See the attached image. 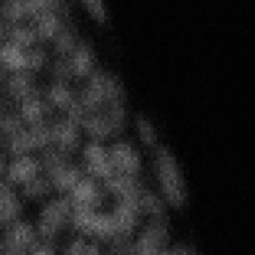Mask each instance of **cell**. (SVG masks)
Listing matches in <instances>:
<instances>
[{
	"instance_id": "cell-1",
	"label": "cell",
	"mask_w": 255,
	"mask_h": 255,
	"mask_svg": "<svg viewBox=\"0 0 255 255\" xmlns=\"http://www.w3.org/2000/svg\"><path fill=\"white\" fill-rule=\"evenodd\" d=\"M156 178L165 202L174 209H180L188 199L185 179L175 155L166 146H158L154 159Z\"/></svg>"
},
{
	"instance_id": "cell-2",
	"label": "cell",
	"mask_w": 255,
	"mask_h": 255,
	"mask_svg": "<svg viewBox=\"0 0 255 255\" xmlns=\"http://www.w3.org/2000/svg\"><path fill=\"white\" fill-rule=\"evenodd\" d=\"M124 88L114 74L95 69L89 77L79 104L85 113L97 112L113 103L124 102Z\"/></svg>"
},
{
	"instance_id": "cell-3",
	"label": "cell",
	"mask_w": 255,
	"mask_h": 255,
	"mask_svg": "<svg viewBox=\"0 0 255 255\" xmlns=\"http://www.w3.org/2000/svg\"><path fill=\"white\" fill-rule=\"evenodd\" d=\"M40 168L46 173L51 186L60 193H70L83 178L78 166L70 163L68 154L59 150H49L44 154Z\"/></svg>"
},
{
	"instance_id": "cell-4",
	"label": "cell",
	"mask_w": 255,
	"mask_h": 255,
	"mask_svg": "<svg viewBox=\"0 0 255 255\" xmlns=\"http://www.w3.org/2000/svg\"><path fill=\"white\" fill-rule=\"evenodd\" d=\"M73 207V205H72ZM75 229L85 237L112 242L118 238L114 222L110 213L98 212V209L74 208L72 210V219Z\"/></svg>"
},
{
	"instance_id": "cell-5",
	"label": "cell",
	"mask_w": 255,
	"mask_h": 255,
	"mask_svg": "<svg viewBox=\"0 0 255 255\" xmlns=\"http://www.w3.org/2000/svg\"><path fill=\"white\" fill-rule=\"evenodd\" d=\"M72 202L68 197L50 200L39 215L38 235L44 242H50L72 219Z\"/></svg>"
},
{
	"instance_id": "cell-6",
	"label": "cell",
	"mask_w": 255,
	"mask_h": 255,
	"mask_svg": "<svg viewBox=\"0 0 255 255\" xmlns=\"http://www.w3.org/2000/svg\"><path fill=\"white\" fill-rule=\"evenodd\" d=\"M169 238L165 219H151L133 244L134 255H161L169 247Z\"/></svg>"
},
{
	"instance_id": "cell-7",
	"label": "cell",
	"mask_w": 255,
	"mask_h": 255,
	"mask_svg": "<svg viewBox=\"0 0 255 255\" xmlns=\"http://www.w3.org/2000/svg\"><path fill=\"white\" fill-rule=\"evenodd\" d=\"M38 233L29 223L16 222L8 225L0 255H29L38 243Z\"/></svg>"
},
{
	"instance_id": "cell-8",
	"label": "cell",
	"mask_w": 255,
	"mask_h": 255,
	"mask_svg": "<svg viewBox=\"0 0 255 255\" xmlns=\"http://www.w3.org/2000/svg\"><path fill=\"white\" fill-rule=\"evenodd\" d=\"M84 163L89 175L94 179H103L105 181L115 174L109 151L100 144V141L92 140L85 145Z\"/></svg>"
},
{
	"instance_id": "cell-9",
	"label": "cell",
	"mask_w": 255,
	"mask_h": 255,
	"mask_svg": "<svg viewBox=\"0 0 255 255\" xmlns=\"http://www.w3.org/2000/svg\"><path fill=\"white\" fill-rule=\"evenodd\" d=\"M110 161L115 174L136 176L141 171V158L138 151L128 143H115L110 146Z\"/></svg>"
},
{
	"instance_id": "cell-10",
	"label": "cell",
	"mask_w": 255,
	"mask_h": 255,
	"mask_svg": "<svg viewBox=\"0 0 255 255\" xmlns=\"http://www.w3.org/2000/svg\"><path fill=\"white\" fill-rule=\"evenodd\" d=\"M105 189L117 198L118 202L129 203L139 208V198L144 186L139 183L136 176L114 174L105 180Z\"/></svg>"
},
{
	"instance_id": "cell-11",
	"label": "cell",
	"mask_w": 255,
	"mask_h": 255,
	"mask_svg": "<svg viewBox=\"0 0 255 255\" xmlns=\"http://www.w3.org/2000/svg\"><path fill=\"white\" fill-rule=\"evenodd\" d=\"M69 194V199L74 208L98 209L104 199L103 189L100 188L97 179L92 176H83Z\"/></svg>"
},
{
	"instance_id": "cell-12",
	"label": "cell",
	"mask_w": 255,
	"mask_h": 255,
	"mask_svg": "<svg viewBox=\"0 0 255 255\" xmlns=\"http://www.w3.org/2000/svg\"><path fill=\"white\" fill-rule=\"evenodd\" d=\"M51 134L56 150L64 154H70L79 145L80 125L70 118L65 117L51 125Z\"/></svg>"
},
{
	"instance_id": "cell-13",
	"label": "cell",
	"mask_w": 255,
	"mask_h": 255,
	"mask_svg": "<svg viewBox=\"0 0 255 255\" xmlns=\"http://www.w3.org/2000/svg\"><path fill=\"white\" fill-rule=\"evenodd\" d=\"M140 210L136 205L129 204V203L118 202L115 205L114 210L110 213L114 222L115 230H117V235L119 237H127L135 230L136 225H138L139 217H140Z\"/></svg>"
},
{
	"instance_id": "cell-14",
	"label": "cell",
	"mask_w": 255,
	"mask_h": 255,
	"mask_svg": "<svg viewBox=\"0 0 255 255\" xmlns=\"http://www.w3.org/2000/svg\"><path fill=\"white\" fill-rule=\"evenodd\" d=\"M80 127L84 128L85 133L95 141H102L114 136V129L104 108L97 112L85 113Z\"/></svg>"
},
{
	"instance_id": "cell-15",
	"label": "cell",
	"mask_w": 255,
	"mask_h": 255,
	"mask_svg": "<svg viewBox=\"0 0 255 255\" xmlns=\"http://www.w3.org/2000/svg\"><path fill=\"white\" fill-rule=\"evenodd\" d=\"M73 77L89 78L95 70V55L93 49L84 41H79L77 48L68 56Z\"/></svg>"
},
{
	"instance_id": "cell-16",
	"label": "cell",
	"mask_w": 255,
	"mask_h": 255,
	"mask_svg": "<svg viewBox=\"0 0 255 255\" xmlns=\"http://www.w3.org/2000/svg\"><path fill=\"white\" fill-rule=\"evenodd\" d=\"M40 170V163L36 159L29 155L15 156L14 160L9 164L6 176L11 183L25 185L26 183L35 179Z\"/></svg>"
},
{
	"instance_id": "cell-17",
	"label": "cell",
	"mask_w": 255,
	"mask_h": 255,
	"mask_svg": "<svg viewBox=\"0 0 255 255\" xmlns=\"http://www.w3.org/2000/svg\"><path fill=\"white\" fill-rule=\"evenodd\" d=\"M6 90L9 97L19 103L38 94L33 72L21 70V72L13 73V75H10L6 82Z\"/></svg>"
},
{
	"instance_id": "cell-18",
	"label": "cell",
	"mask_w": 255,
	"mask_h": 255,
	"mask_svg": "<svg viewBox=\"0 0 255 255\" xmlns=\"http://www.w3.org/2000/svg\"><path fill=\"white\" fill-rule=\"evenodd\" d=\"M23 210L20 200L9 184L0 181V225H10L19 219Z\"/></svg>"
},
{
	"instance_id": "cell-19",
	"label": "cell",
	"mask_w": 255,
	"mask_h": 255,
	"mask_svg": "<svg viewBox=\"0 0 255 255\" xmlns=\"http://www.w3.org/2000/svg\"><path fill=\"white\" fill-rule=\"evenodd\" d=\"M50 109L51 107L46 102V99H43L38 94H35L20 103L19 115L21 117L23 122L30 127V125L45 122L49 113H50Z\"/></svg>"
},
{
	"instance_id": "cell-20",
	"label": "cell",
	"mask_w": 255,
	"mask_h": 255,
	"mask_svg": "<svg viewBox=\"0 0 255 255\" xmlns=\"http://www.w3.org/2000/svg\"><path fill=\"white\" fill-rule=\"evenodd\" d=\"M34 20H35V24L33 28L38 36V40L43 41L53 40L56 34L65 25L58 10L44 11L36 15Z\"/></svg>"
},
{
	"instance_id": "cell-21",
	"label": "cell",
	"mask_w": 255,
	"mask_h": 255,
	"mask_svg": "<svg viewBox=\"0 0 255 255\" xmlns=\"http://www.w3.org/2000/svg\"><path fill=\"white\" fill-rule=\"evenodd\" d=\"M0 64L4 69L13 73L26 70V49L5 41L0 45Z\"/></svg>"
},
{
	"instance_id": "cell-22",
	"label": "cell",
	"mask_w": 255,
	"mask_h": 255,
	"mask_svg": "<svg viewBox=\"0 0 255 255\" xmlns=\"http://www.w3.org/2000/svg\"><path fill=\"white\" fill-rule=\"evenodd\" d=\"M46 102L51 108H56L61 112L67 113L74 107L78 100L75 99L74 93L68 87L67 83L56 82L49 88L46 93Z\"/></svg>"
},
{
	"instance_id": "cell-23",
	"label": "cell",
	"mask_w": 255,
	"mask_h": 255,
	"mask_svg": "<svg viewBox=\"0 0 255 255\" xmlns=\"http://www.w3.org/2000/svg\"><path fill=\"white\" fill-rule=\"evenodd\" d=\"M6 41L23 49L31 48L38 41V36L33 26L23 25L21 23L9 26L6 30Z\"/></svg>"
},
{
	"instance_id": "cell-24",
	"label": "cell",
	"mask_w": 255,
	"mask_h": 255,
	"mask_svg": "<svg viewBox=\"0 0 255 255\" xmlns=\"http://www.w3.org/2000/svg\"><path fill=\"white\" fill-rule=\"evenodd\" d=\"M139 210L140 213L149 215L151 219L165 218V205L164 202L149 189H143L139 198Z\"/></svg>"
},
{
	"instance_id": "cell-25",
	"label": "cell",
	"mask_w": 255,
	"mask_h": 255,
	"mask_svg": "<svg viewBox=\"0 0 255 255\" xmlns=\"http://www.w3.org/2000/svg\"><path fill=\"white\" fill-rule=\"evenodd\" d=\"M54 41V48L55 51L58 53L59 56H64L67 58L70 54L73 53L75 48H77L78 43L80 40H78L77 35H75L74 30L70 29L69 26L64 25L63 29L56 34L55 38L53 39Z\"/></svg>"
},
{
	"instance_id": "cell-26",
	"label": "cell",
	"mask_w": 255,
	"mask_h": 255,
	"mask_svg": "<svg viewBox=\"0 0 255 255\" xmlns=\"http://www.w3.org/2000/svg\"><path fill=\"white\" fill-rule=\"evenodd\" d=\"M0 13L3 14L5 21L10 25L20 24L21 21L29 18L25 0H8L4 3V5H1Z\"/></svg>"
},
{
	"instance_id": "cell-27",
	"label": "cell",
	"mask_w": 255,
	"mask_h": 255,
	"mask_svg": "<svg viewBox=\"0 0 255 255\" xmlns=\"http://www.w3.org/2000/svg\"><path fill=\"white\" fill-rule=\"evenodd\" d=\"M8 139V149L14 156L28 155L30 151H34L33 144H31L30 135L28 133V129H23L19 133L9 136Z\"/></svg>"
},
{
	"instance_id": "cell-28",
	"label": "cell",
	"mask_w": 255,
	"mask_h": 255,
	"mask_svg": "<svg viewBox=\"0 0 255 255\" xmlns=\"http://www.w3.org/2000/svg\"><path fill=\"white\" fill-rule=\"evenodd\" d=\"M136 131H138L139 139L145 146L154 148L158 143V133L153 123L145 115H139L135 119Z\"/></svg>"
},
{
	"instance_id": "cell-29",
	"label": "cell",
	"mask_w": 255,
	"mask_h": 255,
	"mask_svg": "<svg viewBox=\"0 0 255 255\" xmlns=\"http://www.w3.org/2000/svg\"><path fill=\"white\" fill-rule=\"evenodd\" d=\"M51 189L53 186L49 179L38 175L24 185V195L29 199H41L50 194Z\"/></svg>"
},
{
	"instance_id": "cell-30",
	"label": "cell",
	"mask_w": 255,
	"mask_h": 255,
	"mask_svg": "<svg viewBox=\"0 0 255 255\" xmlns=\"http://www.w3.org/2000/svg\"><path fill=\"white\" fill-rule=\"evenodd\" d=\"M25 123L23 122L21 117L16 113L3 112L0 114V133L3 134L5 138L14 135V134L21 131Z\"/></svg>"
},
{
	"instance_id": "cell-31",
	"label": "cell",
	"mask_w": 255,
	"mask_h": 255,
	"mask_svg": "<svg viewBox=\"0 0 255 255\" xmlns=\"http://www.w3.org/2000/svg\"><path fill=\"white\" fill-rule=\"evenodd\" d=\"M65 255H104V253L95 243L85 238H78L68 245Z\"/></svg>"
},
{
	"instance_id": "cell-32",
	"label": "cell",
	"mask_w": 255,
	"mask_h": 255,
	"mask_svg": "<svg viewBox=\"0 0 255 255\" xmlns=\"http://www.w3.org/2000/svg\"><path fill=\"white\" fill-rule=\"evenodd\" d=\"M64 0H25L29 18H35L39 14L48 10H58L63 5Z\"/></svg>"
},
{
	"instance_id": "cell-33",
	"label": "cell",
	"mask_w": 255,
	"mask_h": 255,
	"mask_svg": "<svg viewBox=\"0 0 255 255\" xmlns=\"http://www.w3.org/2000/svg\"><path fill=\"white\" fill-rule=\"evenodd\" d=\"M82 3L93 20L99 24L107 23L109 14H108L105 0H82Z\"/></svg>"
},
{
	"instance_id": "cell-34",
	"label": "cell",
	"mask_w": 255,
	"mask_h": 255,
	"mask_svg": "<svg viewBox=\"0 0 255 255\" xmlns=\"http://www.w3.org/2000/svg\"><path fill=\"white\" fill-rule=\"evenodd\" d=\"M46 61V54L44 49L39 46H31L26 49V70L28 72H35L44 67Z\"/></svg>"
},
{
	"instance_id": "cell-35",
	"label": "cell",
	"mask_w": 255,
	"mask_h": 255,
	"mask_svg": "<svg viewBox=\"0 0 255 255\" xmlns=\"http://www.w3.org/2000/svg\"><path fill=\"white\" fill-rule=\"evenodd\" d=\"M53 73L56 82L68 83L70 79H72L73 74H72V69H70L69 61H68V56L67 58L59 56V59L55 61V64H54Z\"/></svg>"
},
{
	"instance_id": "cell-36",
	"label": "cell",
	"mask_w": 255,
	"mask_h": 255,
	"mask_svg": "<svg viewBox=\"0 0 255 255\" xmlns=\"http://www.w3.org/2000/svg\"><path fill=\"white\" fill-rule=\"evenodd\" d=\"M161 255H199V253L190 247L178 245V247H168Z\"/></svg>"
},
{
	"instance_id": "cell-37",
	"label": "cell",
	"mask_w": 255,
	"mask_h": 255,
	"mask_svg": "<svg viewBox=\"0 0 255 255\" xmlns=\"http://www.w3.org/2000/svg\"><path fill=\"white\" fill-rule=\"evenodd\" d=\"M6 30H8V28H6L5 24L0 21V45H1V43H4V40H6Z\"/></svg>"
},
{
	"instance_id": "cell-38",
	"label": "cell",
	"mask_w": 255,
	"mask_h": 255,
	"mask_svg": "<svg viewBox=\"0 0 255 255\" xmlns=\"http://www.w3.org/2000/svg\"><path fill=\"white\" fill-rule=\"evenodd\" d=\"M4 169H5V161H4V155H3V153L0 151V175L3 174Z\"/></svg>"
},
{
	"instance_id": "cell-39",
	"label": "cell",
	"mask_w": 255,
	"mask_h": 255,
	"mask_svg": "<svg viewBox=\"0 0 255 255\" xmlns=\"http://www.w3.org/2000/svg\"><path fill=\"white\" fill-rule=\"evenodd\" d=\"M4 79H5V69H4V68L1 67V64H0V84L4 82Z\"/></svg>"
},
{
	"instance_id": "cell-40",
	"label": "cell",
	"mask_w": 255,
	"mask_h": 255,
	"mask_svg": "<svg viewBox=\"0 0 255 255\" xmlns=\"http://www.w3.org/2000/svg\"><path fill=\"white\" fill-rule=\"evenodd\" d=\"M4 112V109H3V107H1V105H0V114H1V113Z\"/></svg>"
},
{
	"instance_id": "cell-41",
	"label": "cell",
	"mask_w": 255,
	"mask_h": 255,
	"mask_svg": "<svg viewBox=\"0 0 255 255\" xmlns=\"http://www.w3.org/2000/svg\"><path fill=\"white\" fill-rule=\"evenodd\" d=\"M0 9H1V4H0Z\"/></svg>"
}]
</instances>
